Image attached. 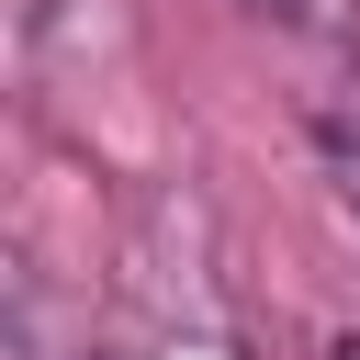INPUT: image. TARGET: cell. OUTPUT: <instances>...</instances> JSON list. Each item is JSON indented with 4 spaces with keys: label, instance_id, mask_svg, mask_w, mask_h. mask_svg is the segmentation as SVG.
Returning <instances> with one entry per match:
<instances>
[{
    "label": "cell",
    "instance_id": "obj_1",
    "mask_svg": "<svg viewBox=\"0 0 360 360\" xmlns=\"http://www.w3.org/2000/svg\"><path fill=\"white\" fill-rule=\"evenodd\" d=\"M326 158H338V180H349V202H360V124H349V112L326 124Z\"/></svg>",
    "mask_w": 360,
    "mask_h": 360
},
{
    "label": "cell",
    "instance_id": "obj_2",
    "mask_svg": "<svg viewBox=\"0 0 360 360\" xmlns=\"http://www.w3.org/2000/svg\"><path fill=\"white\" fill-rule=\"evenodd\" d=\"M259 11H281V22H304V11H315V0H259Z\"/></svg>",
    "mask_w": 360,
    "mask_h": 360
},
{
    "label": "cell",
    "instance_id": "obj_3",
    "mask_svg": "<svg viewBox=\"0 0 360 360\" xmlns=\"http://www.w3.org/2000/svg\"><path fill=\"white\" fill-rule=\"evenodd\" d=\"M338 360H360V338H338Z\"/></svg>",
    "mask_w": 360,
    "mask_h": 360
}]
</instances>
